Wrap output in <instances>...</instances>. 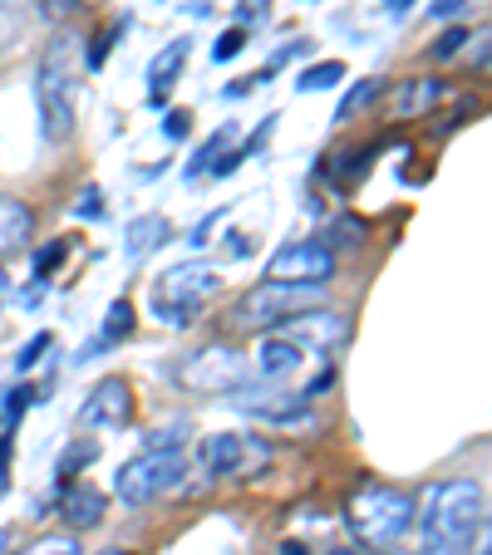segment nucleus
<instances>
[{
	"label": "nucleus",
	"instance_id": "nucleus-35",
	"mask_svg": "<svg viewBox=\"0 0 492 555\" xmlns=\"http://www.w3.org/2000/svg\"><path fill=\"white\" fill-rule=\"evenodd\" d=\"M187 128H192V123H187L183 109H173V113H168V123H163V133H168L173 143H178V138H187Z\"/></svg>",
	"mask_w": 492,
	"mask_h": 555
},
{
	"label": "nucleus",
	"instance_id": "nucleus-21",
	"mask_svg": "<svg viewBox=\"0 0 492 555\" xmlns=\"http://www.w3.org/2000/svg\"><path fill=\"white\" fill-rule=\"evenodd\" d=\"M20 555H84V546H79L74 531H60V536H40L35 546H25Z\"/></svg>",
	"mask_w": 492,
	"mask_h": 555
},
{
	"label": "nucleus",
	"instance_id": "nucleus-32",
	"mask_svg": "<svg viewBox=\"0 0 492 555\" xmlns=\"http://www.w3.org/2000/svg\"><path fill=\"white\" fill-rule=\"evenodd\" d=\"M473 0H433V20H458Z\"/></svg>",
	"mask_w": 492,
	"mask_h": 555
},
{
	"label": "nucleus",
	"instance_id": "nucleus-24",
	"mask_svg": "<svg viewBox=\"0 0 492 555\" xmlns=\"http://www.w3.org/2000/svg\"><path fill=\"white\" fill-rule=\"evenodd\" d=\"M242 50H246V25H232V30H222V35H217V45H212V59H217V64H227V59L242 55Z\"/></svg>",
	"mask_w": 492,
	"mask_h": 555
},
{
	"label": "nucleus",
	"instance_id": "nucleus-22",
	"mask_svg": "<svg viewBox=\"0 0 492 555\" xmlns=\"http://www.w3.org/2000/svg\"><path fill=\"white\" fill-rule=\"evenodd\" d=\"M133 334V305L128 300H114L109 305V320H104V339L114 344V339H128Z\"/></svg>",
	"mask_w": 492,
	"mask_h": 555
},
{
	"label": "nucleus",
	"instance_id": "nucleus-3",
	"mask_svg": "<svg viewBox=\"0 0 492 555\" xmlns=\"http://www.w3.org/2000/svg\"><path fill=\"white\" fill-rule=\"evenodd\" d=\"M187 477V452L178 443L168 447H148L138 457H128L119 472H114V492H119L123 506H148V501L178 492V482Z\"/></svg>",
	"mask_w": 492,
	"mask_h": 555
},
{
	"label": "nucleus",
	"instance_id": "nucleus-23",
	"mask_svg": "<svg viewBox=\"0 0 492 555\" xmlns=\"http://www.w3.org/2000/svg\"><path fill=\"white\" fill-rule=\"evenodd\" d=\"M468 40H473V35H468L463 25H448V30H443V35L433 40V59H453V55H463V50H468Z\"/></svg>",
	"mask_w": 492,
	"mask_h": 555
},
{
	"label": "nucleus",
	"instance_id": "nucleus-38",
	"mask_svg": "<svg viewBox=\"0 0 492 555\" xmlns=\"http://www.w3.org/2000/svg\"><path fill=\"white\" fill-rule=\"evenodd\" d=\"M473 40H478V45H473V64H478V69H488V25H483Z\"/></svg>",
	"mask_w": 492,
	"mask_h": 555
},
{
	"label": "nucleus",
	"instance_id": "nucleus-29",
	"mask_svg": "<svg viewBox=\"0 0 492 555\" xmlns=\"http://www.w3.org/2000/svg\"><path fill=\"white\" fill-rule=\"evenodd\" d=\"M94 452H99V447H94V443H84V447H69V452H64V462H60V472H64V477H69L74 467H84V462H94Z\"/></svg>",
	"mask_w": 492,
	"mask_h": 555
},
{
	"label": "nucleus",
	"instance_id": "nucleus-16",
	"mask_svg": "<svg viewBox=\"0 0 492 555\" xmlns=\"http://www.w3.org/2000/svg\"><path fill=\"white\" fill-rule=\"evenodd\" d=\"M168 236H173V222H168L163 212L133 217V222H128V231H123V256H128V261H138V256L158 251V246H163Z\"/></svg>",
	"mask_w": 492,
	"mask_h": 555
},
{
	"label": "nucleus",
	"instance_id": "nucleus-27",
	"mask_svg": "<svg viewBox=\"0 0 492 555\" xmlns=\"http://www.w3.org/2000/svg\"><path fill=\"white\" fill-rule=\"evenodd\" d=\"M330 236H335V246H360L365 241V222L360 217H340V222L330 226Z\"/></svg>",
	"mask_w": 492,
	"mask_h": 555
},
{
	"label": "nucleus",
	"instance_id": "nucleus-1",
	"mask_svg": "<svg viewBox=\"0 0 492 555\" xmlns=\"http://www.w3.org/2000/svg\"><path fill=\"white\" fill-rule=\"evenodd\" d=\"M414 521L424 526V555H468L473 531L488 526V497L473 477H458L433 487L429 506Z\"/></svg>",
	"mask_w": 492,
	"mask_h": 555
},
{
	"label": "nucleus",
	"instance_id": "nucleus-30",
	"mask_svg": "<svg viewBox=\"0 0 492 555\" xmlns=\"http://www.w3.org/2000/svg\"><path fill=\"white\" fill-rule=\"evenodd\" d=\"M266 10H271V0H242L237 5V25H256Z\"/></svg>",
	"mask_w": 492,
	"mask_h": 555
},
{
	"label": "nucleus",
	"instance_id": "nucleus-28",
	"mask_svg": "<svg viewBox=\"0 0 492 555\" xmlns=\"http://www.w3.org/2000/svg\"><path fill=\"white\" fill-rule=\"evenodd\" d=\"M60 261H64V241H50V246L35 256V280H45L55 266H60Z\"/></svg>",
	"mask_w": 492,
	"mask_h": 555
},
{
	"label": "nucleus",
	"instance_id": "nucleus-8",
	"mask_svg": "<svg viewBox=\"0 0 492 555\" xmlns=\"http://www.w3.org/2000/svg\"><path fill=\"white\" fill-rule=\"evenodd\" d=\"M335 276V251L325 241H286L281 251H271L266 280H306V285H330Z\"/></svg>",
	"mask_w": 492,
	"mask_h": 555
},
{
	"label": "nucleus",
	"instance_id": "nucleus-12",
	"mask_svg": "<svg viewBox=\"0 0 492 555\" xmlns=\"http://www.w3.org/2000/svg\"><path fill=\"white\" fill-rule=\"evenodd\" d=\"M232 403H237L242 413L271 418V423H286V418H291L306 398H301V393H291V389H281V384L271 379V384H261V389H246V384H242V389H232Z\"/></svg>",
	"mask_w": 492,
	"mask_h": 555
},
{
	"label": "nucleus",
	"instance_id": "nucleus-37",
	"mask_svg": "<svg viewBox=\"0 0 492 555\" xmlns=\"http://www.w3.org/2000/svg\"><path fill=\"white\" fill-rule=\"evenodd\" d=\"M227 251H232L237 261H246V256L256 251V241H251V236H237V231H232V236H227Z\"/></svg>",
	"mask_w": 492,
	"mask_h": 555
},
{
	"label": "nucleus",
	"instance_id": "nucleus-31",
	"mask_svg": "<svg viewBox=\"0 0 492 555\" xmlns=\"http://www.w3.org/2000/svg\"><path fill=\"white\" fill-rule=\"evenodd\" d=\"M40 10L50 20H69V15H79V0H40Z\"/></svg>",
	"mask_w": 492,
	"mask_h": 555
},
{
	"label": "nucleus",
	"instance_id": "nucleus-40",
	"mask_svg": "<svg viewBox=\"0 0 492 555\" xmlns=\"http://www.w3.org/2000/svg\"><path fill=\"white\" fill-rule=\"evenodd\" d=\"M5 467H10V443H0V497L10 492V472Z\"/></svg>",
	"mask_w": 492,
	"mask_h": 555
},
{
	"label": "nucleus",
	"instance_id": "nucleus-4",
	"mask_svg": "<svg viewBox=\"0 0 492 555\" xmlns=\"http://www.w3.org/2000/svg\"><path fill=\"white\" fill-rule=\"evenodd\" d=\"M414 516H419V506L399 487H365L360 497L350 501V511H345L350 531L365 546H394L399 536L414 531Z\"/></svg>",
	"mask_w": 492,
	"mask_h": 555
},
{
	"label": "nucleus",
	"instance_id": "nucleus-36",
	"mask_svg": "<svg viewBox=\"0 0 492 555\" xmlns=\"http://www.w3.org/2000/svg\"><path fill=\"white\" fill-rule=\"evenodd\" d=\"M217 222H222V212H212L207 222H197V226H192V236H187V246H207V231H212Z\"/></svg>",
	"mask_w": 492,
	"mask_h": 555
},
{
	"label": "nucleus",
	"instance_id": "nucleus-10",
	"mask_svg": "<svg viewBox=\"0 0 492 555\" xmlns=\"http://www.w3.org/2000/svg\"><path fill=\"white\" fill-rule=\"evenodd\" d=\"M217 290H222V276H217L212 266H173L168 276L153 285V300L197 310V305H202L207 295H217Z\"/></svg>",
	"mask_w": 492,
	"mask_h": 555
},
{
	"label": "nucleus",
	"instance_id": "nucleus-43",
	"mask_svg": "<svg viewBox=\"0 0 492 555\" xmlns=\"http://www.w3.org/2000/svg\"><path fill=\"white\" fill-rule=\"evenodd\" d=\"M5 295H10V276L0 271V305H5Z\"/></svg>",
	"mask_w": 492,
	"mask_h": 555
},
{
	"label": "nucleus",
	"instance_id": "nucleus-34",
	"mask_svg": "<svg viewBox=\"0 0 492 555\" xmlns=\"http://www.w3.org/2000/svg\"><path fill=\"white\" fill-rule=\"evenodd\" d=\"M271 128H276V113H271V118H266V123H261V128H256V133H251V138H246V158H251V153H261V143H266V138H271Z\"/></svg>",
	"mask_w": 492,
	"mask_h": 555
},
{
	"label": "nucleus",
	"instance_id": "nucleus-2",
	"mask_svg": "<svg viewBox=\"0 0 492 555\" xmlns=\"http://www.w3.org/2000/svg\"><path fill=\"white\" fill-rule=\"evenodd\" d=\"M325 285H306V280H261L251 285L242 300L227 310V325L237 334H256V330H281L286 320L320 310Z\"/></svg>",
	"mask_w": 492,
	"mask_h": 555
},
{
	"label": "nucleus",
	"instance_id": "nucleus-45",
	"mask_svg": "<svg viewBox=\"0 0 492 555\" xmlns=\"http://www.w3.org/2000/svg\"><path fill=\"white\" fill-rule=\"evenodd\" d=\"M473 555H488V541H483V546H478V551H473Z\"/></svg>",
	"mask_w": 492,
	"mask_h": 555
},
{
	"label": "nucleus",
	"instance_id": "nucleus-17",
	"mask_svg": "<svg viewBox=\"0 0 492 555\" xmlns=\"http://www.w3.org/2000/svg\"><path fill=\"white\" fill-rule=\"evenodd\" d=\"M30 236H35V212L15 197H0V256L20 251Z\"/></svg>",
	"mask_w": 492,
	"mask_h": 555
},
{
	"label": "nucleus",
	"instance_id": "nucleus-5",
	"mask_svg": "<svg viewBox=\"0 0 492 555\" xmlns=\"http://www.w3.org/2000/svg\"><path fill=\"white\" fill-rule=\"evenodd\" d=\"M64 55H69V35H55V45L45 50L40 74H35L40 133L50 143H69V133H74V99H69V79H64Z\"/></svg>",
	"mask_w": 492,
	"mask_h": 555
},
{
	"label": "nucleus",
	"instance_id": "nucleus-42",
	"mask_svg": "<svg viewBox=\"0 0 492 555\" xmlns=\"http://www.w3.org/2000/svg\"><path fill=\"white\" fill-rule=\"evenodd\" d=\"M384 10L399 20V15H409V10H414V0H384Z\"/></svg>",
	"mask_w": 492,
	"mask_h": 555
},
{
	"label": "nucleus",
	"instance_id": "nucleus-14",
	"mask_svg": "<svg viewBox=\"0 0 492 555\" xmlns=\"http://www.w3.org/2000/svg\"><path fill=\"white\" fill-rule=\"evenodd\" d=\"M60 506H64V511H60L64 526L79 536V531H94V526L104 521V511H109V497H104V492H94L89 482H79V487H74V492H69Z\"/></svg>",
	"mask_w": 492,
	"mask_h": 555
},
{
	"label": "nucleus",
	"instance_id": "nucleus-25",
	"mask_svg": "<svg viewBox=\"0 0 492 555\" xmlns=\"http://www.w3.org/2000/svg\"><path fill=\"white\" fill-rule=\"evenodd\" d=\"M50 344H55L50 334H35V339H25V349L15 354V369H20V374H30V369L45 359V349H50Z\"/></svg>",
	"mask_w": 492,
	"mask_h": 555
},
{
	"label": "nucleus",
	"instance_id": "nucleus-20",
	"mask_svg": "<svg viewBox=\"0 0 492 555\" xmlns=\"http://www.w3.org/2000/svg\"><path fill=\"white\" fill-rule=\"evenodd\" d=\"M379 89H384L379 79H360V84H355V89H350V94L340 99V109H335V123H350V118L365 109L369 99H379Z\"/></svg>",
	"mask_w": 492,
	"mask_h": 555
},
{
	"label": "nucleus",
	"instance_id": "nucleus-15",
	"mask_svg": "<svg viewBox=\"0 0 492 555\" xmlns=\"http://www.w3.org/2000/svg\"><path fill=\"white\" fill-rule=\"evenodd\" d=\"M443 79H404L394 89V118H424L443 104Z\"/></svg>",
	"mask_w": 492,
	"mask_h": 555
},
{
	"label": "nucleus",
	"instance_id": "nucleus-39",
	"mask_svg": "<svg viewBox=\"0 0 492 555\" xmlns=\"http://www.w3.org/2000/svg\"><path fill=\"white\" fill-rule=\"evenodd\" d=\"M40 300H45V280H35V285H30V290L20 295V305H25V310H35Z\"/></svg>",
	"mask_w": 492,
	"mask_h": 555
},
{
	"label": "nucleus",
	"instance_id": "nucleus-19",
	"mask_svg": "<svg viewBox=\"0 0 492 555\" xmlns=\"http://www.w3.org/2000/svg\"><path fill=\"white\" fill-rule=\"evenodd\" d=\"M232 138H237V128H232V123H227V128H217V133H212V138H207V143H202V148H197V158H192V163H187V177H192V182H197V172H207V167L217 163V153H222V148H227V143H232Z\"/></svg>",
	"mask_w": 492,
	"mask_h": 555
},
{
	"label": "nucleus",
	"instance_id": "nucleus-26",
	"mask_svg": "<svg viewBox=\"0 0 492 555\" xmlns=\"http://www.w3.org/2000/svg\"><path fill=\"white\" fill-rule=\"evenodd\" d=\"M74 217H79V222H99V217H104V192H99V187H84L79 202H74Z\"/></svg>",
	"mask_w": 492,
	"mask_h": 555
},
{
	"label": "nucleus",
	"instance_id": "nucleus-46",
	"mask_svg": "<svg viewBox=\"0 0 492 555\" xmlns=\"http://www.w3.org/2000/svg\"><path fill=\"white\" fill-rule=\"evenodd\" d=\"M330 555H355V551H330Z\"/></svg>",
	"mask_w": 492,
	"mask_h": 555
},
{
	"label": "nucleus",
	"instance_id": "nucleus-6",
	"mask_svg": "<svg viewBox=\"0 0 492 555\" xmlns=\"http://www.w3.org/2000/svg\"><path fill=\"white\" fill-rule=\"evenodd\" d=\"M246 374H251V364L232 344H202L183 354V364H178V384L192 393H232L246 384Z\"/></svg>",
	"mask_w": 492,
	"mask_h": 555
},
{
	"label": "nucleus",
	"instance_id": "nucleus-9",
	"mask_svg": "<svg viewBox=\"0 0 492 555\" xmlns=\"http://www.w3.org/2000/svg\"><path fill=\"white\" fill-rule=\"evenodd\" d=\"M128 418H133V389H128V379L94 384V393L79 408V428H109V433H119Z\"/></svg>",
	"mask_w": 492,
	"mask_h": 555
},
{
	"label": "nucleus",
	"instance_id": "nucleus-13",
	"mask_svg": "<svg viewBox=\"0 0 492 555\" xmlns=\"http://www.w3.org/2000/svg\"><path fill=\"white\" fill-rule=\"evenodd\" d=\"M183 59H187V40H168V45L153 55V64H148V104H153V109L168 104V89L178 84Z\"/></svg>",
	"mask_w": 492,
	"mask_h": 555
},
{
	"label": "nucleus",
	"instance_id": "nucleus-11",
	"mask_svg": "<svg viewBox=\"0 0 492 555\" xmlns=\"http://www.w3.org/2000/svg\"><path fill=\"white\" fill-rule=\"evenodd\" d=\"M310 354H315V349L301 344L296 334H286V330L266 334V339H261V349H256V369H261L266 379H276V384H281V379H291V374L306 364Z\"/></svg>",
	"mask_w": 492,
	"mask_h": 555
},
{
	"label": "nucleus",
	"instance_id": "nucleus-33",
	"mask_svg": "<svg viewBox=\"0 0 492 555\" xmlns=\"http://www.w3.org/2000/svg\"><path fill=\"white\" fill-rule=\"evenodd\" d=\"M114 35H119V30H104V35H99V40L89 45V69H99V64H104V55H109V45H114Z\"/></svg>",
	"mask_w": 492,
	"mask_h": 555
},
{
	"label": "nucleus",
	"instance_id": "nucleus-41",
	"mask_svg": "<svg viewBox=\"0 0 492 555\" xmlns=\"http://www.w3.org/2000/svg\"><path fill=\"white\" fill-rule=\"evenodd\" d=\"M251 89H256V84H251V79H242V84H227V89H222V94H227V99H246V94H251Z\"/></svg>",
	"mask_w": 492,
	"mask_h": 555
},
{
	"label": "nucleus",
	"instance_id": "nucleus-7",
	"mask_svg": "<svg viewBox=\"0 0 492 555\" xmlns=\"http://www.w3.org/2000/svg\"><path fill=\"white\" fill-rule=\"evenodd\" d=\"M202 462L212 477H246V472H261L271 462V443L251 438V433H212L202 443Z\"/></svg>",
	"mask_w": 492,
	"mask_h": 555
},
{
	"label": "nucleus",
	"instance_id": "nucleus-44",
	"mask_svg": "<svg viewBox=\"0 0 492 555\" xmlns=\"http://www.w3.org/2000/svg\"><path fill=\"white\" fill-rule=\"evenodd\" d=\"M99 555H128V551H119V546H109V551H99Z\"/></svg>",
	"mask_w": 492,
	"mask_h": 555
},
{
	"label": "nucleus",
	"instance_id": "nucleus-18",
	"mask_svg": "<svg viewBox=\"0 0 492 555\" xmlns=\"http://www.w3.org/2000/svg\"><path fill=\"white\" fill-rule=\"evenodd\" d=\"M345 79V64L340 59H320V64H310L301 69V79H296V94H315V89H335Z\"/></svg>",
	"mask_w": 492,
	"mask_h": 555
}]
</instances>
